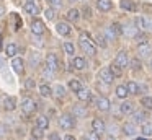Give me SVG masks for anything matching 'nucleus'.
<instances>
[{
  "instance_id": "1",
  "label": "nucleus",
  "mask_w": 152,
  "mask_h": 140,
  "mask_svg": "<svg viewBox=\"0 0 152 140\" xmlns=\"http://www.w3.org/2000/svg\"><path fill=\"white\" fill-rule=\"evenodd\" d=\"M80 47L83 49V52H87V54H90V55H95L96 54V47L92 44L88 34H85V33L80 34Z\"/></svg>"
},
{
  "instance_id": "2",
  "label": "nucleus",
  "mask_w": 152,
  "mask_h": 140,
  "mask_svg": "<svg viewBox=\"0 0 152 140\" xmlns=\"http://www.w3.org/2000/svg\"><path fill=\"white\" fill-rule=\"evenodd\" d=\"M59 125L62 127L64 130H70L75 127V117L72 114H62L59 119Z\"/></svg>"
},
{
  "instance_id": "3",
  "label": "nucleus",
  "mask_w": 152,
  "mask_h": 140,
  "mask_svg": "<svg viewBox=\"0 0 152 140\" xmlns=\"http://www.w3.org/2000/svg\"><path fill=\"white\" fill-rule=\"evenodd\" d=\"M21 111H23L25 114H33L34 111H36V101L31 99V98H26V99H23V103H21Z\"/></svg>"
},
{
  "instance_id": "4",
  "label": "nucleus",
  "mask_w": 152,
  "mask_h": 140,
  "mask_svg": "<svg viewBox=\"0 0 152 140\" xmlns=\"http://www.w3.org/2000/svg\"><path fill=\"white\" fill-rule=\"evenodd\" d=\"M46 68H49L51 72H56L59 68V60H57V55L56 54H48L46 57Z\"/></svg>"
},
{
  "instance_id": "5",
  "label": "nucleus",
  "mask_w": 152,
  "mask_h": 140,
  "mask_svg": "<svg viewBox=\"0 0 152 140\" xmlns=\"http://www.w3.org/2000/svg\"><path fill=\"white\" fill-rule=\"evenodd\" d=\"M31 33H33L34 36H41L44 33V23L41 21V20H34V21L31 23Z\"/></svg>"
},
{
  "instance_id": "6",
  "label": "nucleus",
  "mask_w": 152,
  "mask_h": 140,
  "mask_svg": "<svg viewBox=\"0 0 152 140\" xmlns=\"http://www.w3.org/2000/svg\"><path fill=\"white\" fill-rule=\"evenodd\" d=\"M128 62H129V59H128V54H126V51H119L118 55H116V59H115V64L119 65L121 68H124L126 65H128Z\"/></svg>"
},
{
  "instance_id": "7",
  "label": "nucleus",
  "mask_w": 152,
  "mask_h": 140,
  "mask_svg": "<svg viewBox=\"0 0 152 140\" xmlns=\"http://www.w3.org/2000/svg\"><path fill=\"white\" fill-rule=\"evenodd\" d=\"M23 67H25V62L21 57H12V68L13 72L17 73H23Z\"/></svg>"
},
{
  "instance_id": "8",
  "label": "nucleus",
  "mask_w": 152,
  "mask_h": 140,
  "mask_svg": "<svg viewBox=\"0 0 152 140\" xmlns=\"http://www.w3.org/2000/svg\"><path fill=\"white\" fill-rule=\"evenodd\" d=\"M56 31L59 33L61 36H69V34H70V26H69V23L59 21V23L56 25Z\"/></svg>"
},
{
  "instance_id": "9",
  "label": "nucleus",
  "mask_w": 152,
  "mask_h": 140,
  "mask_svg": "<svg viewBox=\"0 0 152 140\" xmlns=\"http://www.w3.org/2000/svg\"><path fill=\"white\" fill-rule=\"evenodd\" d=\"M100 78H102L103 83H113V80H115V77H113V73L110 72V68H103V70H100Z\"/></svg>"
},
{
  "instance_id": "10",
  "label": "nucleus",
  "mask_w": 152,
  "mask_h": 140,
  "mask_svg": "<svg viewBox=\"0 0 152 140\" xmlns=\"http://www.w3.org/2000/svg\"><path fill=\"white\" fill-rule=\"evenodd\" d=\"M151 52H152V47H151V44H149V42H141V44H139L137 54L141 55V57H147Z\"/></svg>"
},
{
  "instance_id": "11",
  "label": "nucleus",
  "mask_w": 152,
  "mask_h": 140,
  "mask_svg": "<svg viewBox=\"0 0 152 140\" xmlns=\"http://www.w3.org/2000/svg\"><path fill=\"white\" fill-rule=\"evenodd\" d=\"M92 127H93V130H95L96 133H100V135H102L103 132H105V122H103L102 119H93L92 120Z\"/></svg>"
},
{
  "instance_id": "12",
  "label": "nucleus",
  "mask_w": 152,
  "mask_h": 140,
  "mask_svg": "<svg viewBox=\"0 0 152 140\" xmlns=\"http://www.w3.org/2000/svg\"><path fill=\"white\" fill-rule=\"evenodd\" d=\"M96 7H98L100 12H110L113 7L111 0H96Z\"/></svg>"
},
{
  "instance_id": "13",
  "label": "nucleus",
  "mask_w": 152,
  "mask_h": 140,
  "mask_svg": "<svg viewBox=\"0 0 152 140\" xmlns=\"http://www.w3.org/2000/svg\"><path fill=\"white\" fill-rule=\"evenodd\" d=\"M4 107H5V111H13L17 107V99L13 96H7L4 99Z\"/></svg>"
},
{
  "instance_id": "14",
  "label": "nucleus",
  "mask_w": 152,
  "mask_h": 140,
  "mask_svg": "<svg viewBox=\"0 0 152 140\" xmlns=\"http://www.w3.org/2000/svg\"><path fill=\"white\" fill-rule=\"evenodd\" d=\"M25 12L28 13V15H38V12H39V10H38V7H36V3L34 2H31V0H28L26 3H25Z\"/></svg>"
},
{
  "instance_id": "15",
  "label": "nucleus",
  "mask_w": 152,
  "mask_h": 140,
  "mask_svg": "<svg viewBox=\"0 0 152 140\" xmlns=\"http://www.w3.org/2000/svg\"><path fill=\"white\" fill-rule=\"evenodd\" d=\"M66 18H67V21L75 23V21H79V18H80V12H79L77 8H70L69 12H67Z\"/></svg>"
},
{
  "instance_id": "16",
  "label": "nucleus",
  "mask_w": 152,
  "mask_h": 140,
  "mask_svg": "<svg viewBox=\"0 0 152 140\" xmlns=\"http://www.w3.org/2000/svg\"><path fill=\"white\" fill-rule=\"evenodd\" d=\"M110 106H111V104H110V101H108V98H98V99H96V107H98L100 111H108L110 109Z\"/></svg>"
},
{
  "instance_id": "17",
  "label": "nucleus",
  "mask_w": 152,
  "mask_h": 140,
  "mask_svg": "<svg viewBox=\"0 0 152 140\" xmlns=\"http://www.w3.org/2000/svg\"><path fill=\"white\" fill-rule=\"evenodd\" d=\"M72 65H74L75 70H83V68L87 67V62H85V59H83V57H74Z\"/></svg>"
},
{
  "instance_id": "18",
  "label": "nucleus",
  "mask_w": 152,
  "mask_h": 140,
  "mask_svg": "<svg viewBox=\"0 0 152 140\" xmlns=\"http://www.w3.org/2000/svg\"><path fill=\"white\" fill-rule=\"evenodd\" d=\"M17 51H18V47H17V44H13V42H8L7 47H5L7 57H15V55H17Z\"/></svg>"
},
{
  "instance_id": "19",
  "label": "nucleus",
  "mask_w": 152,
  "mask_h": 140,
  "mask_svg": "<svg viewBox=\"0 0 152 140\" xmlns=\"http://www.w3.org/2000/svg\"><path fill=\"white\" fill-rule=\"evenodd\" d=\"M90 96H92V93H90L87 88H80V90L77 91V98H79L80 101H88Z\"/></svg>"
},
{
  "instance_id": "20",
  "label": "nucleus",
  "mask_w": 152,
  "mask_h": 140,
  "mask_svg": "<svg viewBox=\"0 0 152 140\" xmlns=\"http://www.w3.org/2000/svg\"><path fill=\"white\" fill-rule=\"evenodd\" d=\"M39 94L44 96V98H49L51 94H53V88H51L49 85H46V83L39 85Z\"/></svg>"
},
{
  "instance_id": "21",
  "label": "nucleus",
  "mask_w": 152,
  "mask_h": 140,
  "mask_svg": "<svg viewBox=\"0 0 152 140\" xmlns=\"http://www.w3.org/2000/svg\"><path fill=\"white\" fill-rule=\"evenodd\" d=\"M124 86H126V90H128V94H137L139 93V86H137L136 81H128Z\"/></svg>"
},
{
  "instance_id": "22",
  "label": "nucleus",
  "mask_w": 152,
  "mask_h": 140,
  "mask_svg": "<svg viewBox=\"0 0 152 140\" xmlns=\"http://www.w3.org/2000/svg\"><path fill=\"white\" fill-rule=\"evenodd\" d=\"M36 125L39 127V129L46 130L48 127H49V119H48L46 116H39V117L36 119Z\"/></svg>"
},
{
  "instance_id": "23",
  "label": "nucleus",
  "mask_w": 152,
  "mask_h": 140,
  "mask_svg": "<svg viewBox=\"0 0 152 140\" xmlns=\"http://www.w3.org/2000/svg\"><path fill=\"white\" fill-rule=\"evenodd\" d=\"M72 116L74 117H83V116H87V107H83V106H74Z\"/></svg>"
},
{
  "instance_id": "24",
  "label": "nucleus",
  "mask_w": 152,
  "mask_h": 140,
  "mask_svg": "<svg viewBox=\"0 0 152 140\" xmlns=\"http://www.w3.org/2000/svg\"><path fill=\"white\" fill-rule=\"evenodd\" d=\"M132 109H134V104L131 103V101H124V103L119 106V111H121L123 114H129L132 112Z\"/></svg>"
},
{
  "instance_id": "25",
  "label": "nucleus",
  "mask_w": 152,
  "mask_h": 140,
  "mask_svg": "<svg viewBox=\"0 0 152 140\" xmlns=\"http://www.w3.org/2000/svg\"><path fill=\"white\" fill-rule=\"evenodd\" d=\"M132 119H134V122H139V124H144L145 119H147V114L142 112V111H137V112L132 114Z\"/></svg>"
},
{
  "instance_id": "26",
  "label": "nucleus",
  "mask_w": 152,
  "mask_h": 140,
  "mask_svg": "<svg viewBox=\"0 0 152 140\" xmlns=\"http://www.w3.org/2000/svg\"><path fill=\"white\" fill-rule=\"evenodd\" d=\"M141 132H142V135H145V137H152V124L144 122L141 127Z\"/></svg>"
},
{
  "instance_id": "27",
  "label": "nucleus",
  "mask_w": 152,
  "mask_h": 140,
  "mask_svg": "<svg viewBox=\"0 0 152 140\" xmlns=\"http://www.w3.org/2000/svg\"><path fill=\"white\" fill-rule=\"evenodd\" d=\"M116 96L121 98V99H126V96H128V90H126L124 85H119V86H116Z\"/></svg>"
},
{
  "instance_id": "28",
  "label": "nucleus",
  "mask_w": 152,
  "mask_h": 140,
  "mask_svg": "<svg viewBox=\"0 0 152 140\" xmlns=\"http://www.w3.org/2000/svg\"><path fill=\"white\" fill-rule=\"evenodd\" d=\"M123 130H124V133H128V135H134L136 133V125L132 122H128V124H124Z\"/></svg>"
},
{
  "instance_id": "29",
  "label": "nucleus",
  "mask_w": 152,
  "mask_h": 140,
  "mask_svg": "<svg viewBox=\"0 0 152 140\" xmlns=\"http://www.w3.org/2000/svg\"><path fill=\"white\" fill-rule=\"evenodd\" d=\"M110 72L113 73V77H121V75H123V68L119 67V65H116V64H111Z\"/></svg>"
},
{
  "instance_id": "30",
  "label": "nucleus",
  "mask_w": 152,
  "mask_h": 140,
  "mask_svg": "<svg viewBox=\"0 0 152 140\" xmlns=\"http://www.w3.org/2000/svg\"><path fill=\"white\" fill-rule=\"evenodd\" d=\"M69 88L74 91V93H77V91H79L80 88H82V83H80L79 80H75V78H74V80H70V81H69Z\"/></svg>"
},
{
  "instance_id": "31",
  "label": "nucleus",
  "mask_w": 152,
  "mask_h": 140,
  "mask_svg": "<svg viewBox=\"0 0 152 140\" xmlns=\"http://www.w3.org/2000/svg\"><path fill=\"white\" fill-rule=\"evenodd\" d=\"M121 8L123 10H134V0H121Z\"/></svg>"
},
{
  "instance_id": "32",
  "label": "nucleus",
  "mask_w": 152,
  "mask_h": 140,
  "mask_svg": "<svg viewBox=\"0 0 152 140\" xmlns=\"http://www.w3.org/2000/svg\"><path fill=\"white\" fill-rule=\"evenodd\" d=\"M64 51H66V54H69V55L75 54V47H74L72 42H64Z\"/></svg>"
},
{
  "instance_id": "33",
  "label": "nucleus",
  "mask_w": 152,
  "mask_h": 140,
  "mask_svg": "<svg viewBox=\"0 0 152 140\" xmlns=\"http://www.w3.org/2000/svg\"><path fill=\"white\" fill-rule=\"evenodd\" d=\"M44 15H46V18L49 20V21H53V20L56 18V8H53V7H49V8H46V12H44Z\"/></svg>"
},
{
  "instance_id": "34",
  "label": "nucleus",
  "mask_w": 152,
  "mask_h": 140,
  "mask_svg": "<svg viewBox=\"0 0 152 140\" xmlns=\"http://www.w3.org/2000/svg\"><path fill=\"white\" fill-rule=\"evenodd\" d=\"M141 104L145 107V109H152V98L151 96H144L141 99Z\"/></svg>"
},
{
  "instance_id": "35",
  "label": "nucleus",
  "mask_w": 152,
  "mask_h": 140,
  "mask_svg": "<svg viewBox=\"0 0 152 140\" xmlns=\"http://www.w3.org/2000/svg\"><path fill=\"white\" fill-rule=\"evenodd\" d=\"M129 65H131V68L132 70H139V68L142 67V64H141V60H139V57H136V59H132L131 62H128Z\"/></svg>"
},
{
  "instance_id": "36",
  "label": "nucleus",
  "mask_w": 152,
  "mask_h": 140,
  "mask_svg": "<svg viewBox=\"0 0 152 140\" xmlns=\"http://www.w3.org/2000/svg\"><path fill=\"white\" fill-rule=\"evenodd\" d=\"M136 26H137L139 31H141V29H145V18L137 16V18H136Z\"/></svg>"
},
{
  "instance_id": "37",
  "label": "nucleus",
  "mask_w": 152,
  "mask_h": 140,
  "mask_svg": "<svg viewBox=\"0 0 152 140\" xmlns=\"http://www.w3.org/2000/svg\"><path fill=\"white\" fill-rule=\"evenodd\" d=\"M54 93H56V96L62 98L64 94H66V88H64L62 85H56V88H54Z\"/></svg>"
},
{
  "instance_id": "38",
  "label": "nucleus",
  "mask_w": 152,
  "mask_h": 140,
  "mask_svg": "<svg viewBox=\"0 0 152 140\" xmlns=\"http://www.w3.org/2000/svg\"><path fill=\"white\" fill-rule=\"evenodd\" d=\"M31 133H33V137H34V139H43V135H44V133H43V129H39V127H34V129L33 130H31Z\"/></svg>"
},
{
  "instance_id": "39",
  "label": "nucleus",
  "mask_w": 152,
  "mask_h": 140,
  "mask_svg": "<svg viewBox=\"0 0 152 140\" xmlns=\"http://www.w3.org/2000/svg\"><path fill=\"white\" fill-rule=\"evenodd\" d=\"M48 2V5L49 7H53V8H61V5H62V2H61V0H46Z\"/></svg>"
},
{
  "instance_id": "40",
  "label": "nucleus",
  "mask_w": 152,
  "mask_h": 140,
  "mask_svg": "<svg viewBox=\"0 0 152 140\" xmlns=\"http://www.w3.org/2000/svg\"><path fill=\"white\" fill-rule=\"evenodd\" d=\"M96 42L100 44V47H106V39L103 34H96Z\"/></svg>"
},
{
  "instance_id": "41",
  "label": "nucleus",
  "mask_w": 152,
  "mask_h": 140,
  "mask_svg": "<svg viewBox=\"0 0 152 140\" xmlns=\"http://www.w3.org/2000/svg\"><path fill=\"white\" fill-rule=\"evenodd\" d=\"M111 28H113V31L116 33V36L123 34V28H121V25H119V23H113V25H111Z\"/></svg>"
},
{
  "instance_id": "42",
  "label": "nucleus",
  "mask_w": 152,
  "mask_h": 140,
  "mask_svg": "<svg viewBox=\"0 0 152 140\" xmlns=\"http://www.w3.org/2000/svg\"><path fill=\"white\" fill-rule=\"evenodd\" d=\"M87 140H100V133H96L95 130H93V132H90V133H88Z\"/></svg>"
},
{
  "instance_id": "43",
  "label": "nucleus",
  "mask_w": 152,
  "mask_h": 140,
  "mask_svg": "<svg viewBox=\"0 0 152 140\" xmlns=\"http://www.w3.org/2000/svg\"><path fill=\"white\" fill-rule=\"evenodd\" d=\"M25 86L26 88H34V80L33 78H28V80L25 81Z\"/></svg>"
},
{
  "instance_id": "44",
  "label": "nucleus",
  "mask_w": 152,
  "mask_h": 140,
  "mask_svg": "<svg viewBox=\"0 0 152 140\" xmlns=\"http://www.w3.org/2000/svg\"><path fill=\"white\" fill-rule=\"evenodd\" d=\"M49 140H61V135H59L57 132H53V133L49 135Z\"/></svg>"
},
{
  "instance_id": "45",
  "label": "nucleus",
  "mask_w": 152,
  "mask_h": 140,
  "mask_svg": "<svg viewBox=\"0 0 152 140\" xmlns=\"http://www.w3.org/2000/svg\"><path fill=\"white\" fill-rule=\"evenodd\" d=\"M145 28L152 31V18H151V20H145Z\"/></svg>"
},
{
  "instance_id": "46",
  "label": "nucleus",
  "mask_w": 152,
  "mask_h": 140,
  "mask_svg": "<svg viewBox=\"0 0 152 140\" xmlns=\"http://www.w3.org/2000/svg\"><path fill=\"white\" fill-rule=\"evenodd\" d=\"M64 140H77V139H75L74 135H70V133H67V135L64 137Z\"/></svg>"
},
{
  "instance_id": "47",
  "label": "nucleus",
  "mask_w": 152,
  "mask_h": 140,
  "mask_svg": "<svg viewBox=\"0 0 152 140\" xmlns=\"http://www.w3.org/2000/svg\"><path fill=\"white\" fill-rule=\"evenodd\" d=\"M83 12H85V15H83V16H90V8H85Z\"/></svg>"
},
{
  "instance_id": "48",
  "label": "nucleus",
  "mask_w": 152,
  "mask_h": 140,
  "mask_svg": "<svg viewBox=\"0 0 152 140\" xmlns=\"http://www.w3.org/2000/svg\"><path fill=\"white\" fill-rule=\"evenodd\" d=\"M136 140H145V139H144V137H137Z\"/></svg>"
},
{
  "instance_id": "49",
  "label": "nucleus",
  "mask_w": 152,
  "mask_h": 140,
  "mask_svg": "<svg viewBox=\"0 0 152 140\" xmlns=\"http://www.w3.org/2000/svg\"><path fill=\"white\" fill-rule=\"evenodd\" d=\"M151 68H152V59H151Z\"/></svg>"
},
{
  "instance_id": "50",
  "label": "nucleus",
  "mask_w": 152,
  "mask_h": 140,
  "mask_svg": "<svg viewBox=\"0 0 152 140\" xmlns=\"http://www.w3.org/2000/svg\"><path fill=\"white\" fill-rule=\"evenodd\" d=\"M108 140H115V139H111V137H110V139H108Z\"/></svg>"
},
{
  "instance_id": "51",
  "label": "nucleus",
  "mask_w": 152,
  "mask_h": 140,
  "mask_svg": "<svg viewBox=\"0 0 152 140\" xmlns=\"http://www.w3.org/2000/svg\"><path fill=\"white\" fill-rule=\"evenodd\" d=\"M82 140H87V139H82Z\"/></svg>"
}]
</instances>
